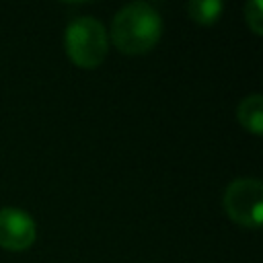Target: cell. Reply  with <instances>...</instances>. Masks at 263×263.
<instances>
[{
	"mask_svg": "<svg viewBox=\"0 0 263 263\" xmlns=\"http://www.w3.org/2000/svg\"><path fill=\"white\" fill-rule=\"evenodd\" d=\"M224 4L220 0H191L187 4L189 16L199 25H212L220 18Z\"/></svg>",
	"mask_w": 263,
	"mask_h": 263,
	"instance_id": "8992f818",
	"label": "cell"
},
{
	"mask_svg": "<svg viewBox=\"0 0 263 263\" xmlns=\"http://www.w3.org/2000/svg\"><path fill=\"white\" fill-rule=\"evenodd\" d=\"M245 21L255 35L263 33V4H261V0H251L245 4Z\"/></svg>",
	"mask_w": 263,
	"mask_h": 263,
	"instance_id": "52a82bcc",
	"label": "cell"
},
{
	"mask_svg": "<svg viewBox=\"0 0 263 263\" xmlns=\"http://www.w3.org/2000/svg\"><path fill=\"white\" fill-rule=\"evenodd\" d=\"M162 35V18L148 2H129L117 10L111 23V39L123 53H146Z\"/></svg>",
	"mask_w": 263,
	"mask_h": 263,
	"instance_id": "6da1fadb",
	"label": "cell"
},
{
	"mask_svg": "<svg viewBox=\"0 0 263 263\" xmlns=\"http://www.w3.org/2000/svg\"><path fill=\"white\" fill-rule=\"evenodd\" d=\"M236 117L247 132L261 136V132H263V97L259 92L247 95L236 109Z\"/></svg>",
	"mask_w": 263,
	"mask_h": 263,
	"instance_id": "5b68a950",
	"label": "cell"
},
{
	"mask_svg": "<svg viewBox=\"0 0 263 263\" xmlns=\"http://www.w3.org/2000/svg\"><path fill=\"white\" fill-rule=\"evenodd\" d=\"M37 236L35 220L18 208L0 210V247L8 251H25Z\"/></svg>",
	"mask_w": 263,
	"mask_h": 263,
	"instance_id": "277c9868",
	"label": "cell"
},
{
	"mask_svg": "<svg viewBox=\"0 0 263 263\" xmlns=\"http://www.w3.org/2000/svg\"><path fill=\"white\" fill-rule=\"evenodd\" d=\"M68 58L80 68H97L109 49V37L103 23L90 14L74 16L64 31Z\"/></svg>",
	"mask_w": 263,
	"mask_h": 263,
	"instance_id": "7a4b0ae2",
	"label": "cell"
},
{
	"mask_svg": "<svg viewBox=\"0 0 263 263\" xmlns=\"http://www.w3.org/2000/svg\"><path fill=\"white\" fill-rule=\"evenodd\" d=\"M224 210L236 224L259 228L263 218V183L255 177L234 179L224 191Z\"/></svg>",
	"mask_w": 263,
	"mask_h": 263,
	"instance_id": "3957f363",
	"label": "cell"
}]
</instances>
